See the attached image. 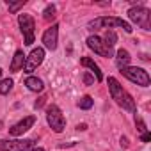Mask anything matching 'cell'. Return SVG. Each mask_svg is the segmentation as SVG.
Segmentation results:
<instances>
[{"mask_svg":"<svg viewBox=\"0 0 151 151\" xmlns=\"http://www.w3.org/2000/svg\"><path fill=\"white\" fill-rule=\"evenodd\" d=\"M82 78H84V84H86V86L94 84V77H93V75H91L89 71H86V73H84V77H82Z\"/></svg>","mask_w":151,"mask_h":151,"instance_id":"obj_21","label":"cell"},{"mask_svg":"<svg viewBox=\"0 0 151 151\" xmlns=\"http://www.w3.org/2000/svg\"><path fill=\"white\" fill-rule=\"evenodd\" d=\"M135 123H137V128L140 130V132H146L147 128H146V124H144V121L140 119V117H135Z\"/></svg>","mask_w":151,"mask_h":151,"instance_id":"obj_22","label":"cell"},{"mask_svg":"<svg viewBox=\"0 0 151 151\" xmlns=\"http://www.w3.org/2000/svg\"><path fill=\"white\" fill-rule=\"evenodd\" d=\"M25 86H27L30 91H34V93H41V91L45 89L43 80H41V78H37V77H29V78L25 80Z\"/></svg>","mask_w":151,"mask_h":151,"instance_id":"obj_15","label":"cell"},{"mask_svg":"<svg viewBox=\"0 0 151 151\" xmlns=\"http://www.w3.org/2000/svg\"><path fill=\"white\" fill-rule=\"evenodd\" d=\"M43 60H45V48L37 46V48H34V50L29 53V57H25L23 71H25V73H32L37 66H41Z\"/></svg>","mask_w":151,"mask_h":151,"instance_id":"obj_7","label":"cell"},{"mask_svg":"<svg viewBox=\"0 0 151 151\" xmlns=\"http://www.w3.org/2000/svg\"><path fill=\"white\" fill-rule=\"evenodd\" d=\"M23 64H25V53H23V50H16V53H14V57L11 60L9 69L13 73H18L20 69H23Z\"/></svg>","mask_w":151,"mask_h":151,"instance_id":"obj_13","label":"cell"},{"mask_svg":"<svg viewBox=\"0 0 151 151\" xmlns=\"http://www.w3.org/2000/svg\"><path fill=\"white\" fill-rule=\"evenodd\" d=\"M53 16H55V6L50 4V6H46V9L43 11V18H45V20H52Z\"/></svg>","mask_w":151,"mask_h":151,"instance_id":"obj_19","label":"cell"},{"mask_svg":"<svg viewBox=\"0 0 151 151\" xmlns=\"http://www.w3.org/2000/svg\"><path fill=\"white\" fill-rule=\"evenodd\" d=\"M13 80L11 78H4L2 82H0V94H7L11 89H13Z\"/></svg>","mask_w":151,"mask_h":151,"instance_id":"obj_17","label":"cell"},{"mask_svg":"<svg viewBox=\"0 0 151 151\" xmlns=\"http://www.w3.org/2000/svg\"><path fill=\"white\" fill-rule=\"evenodd\" d=\"M0 77H2V68H0Z\"/></svg>","mask_w":151,"mask_h":151,"instance_id":"obj_26","label":"cell"},{"mask_svg":"<svg viewBox=\"0 0 151 151\" xmlns=\"http://www.w3.org/2000/svg\"><path fill=\"white\" fill-rule=\"evenodd\" d=\"M32 151H45L43 147H37V149H32Z\"/></svg>","mask_w":151,"mask_h":151,"instance_id":"obj_25","label":"cell"},{"mask_svg":"<svg viewBox=\"0 0 151 151\" xmlns=\"http://www.w3.org/2000/svg\"><path fill=\"white\" fill-rule=\"evenodd\" d=\"M93 105H94V100H93L91 96H84V98L78 101V107H80V109H84V110H89Z\"/></svg>","mask_w":151,"mask_h":151,"instance_id":"obj_18","label":"cell"},{"mask_svg":"<svg viewBox=\"0 0 151 151\" xmlns=\"http://www.w3.org/2000/svg\"><path fill=\"white\" fill-rule=\"evenodd\" d=\"M80 64L91 69V73L94 75L96 82H101V80H103V75H101V69H100V66H98V64H96V62H94L91 57H82V59H80Z\"/></svg>","mask_w":151,"mask_h":151,"instance_id":"obj_12","label":"cell"},{"mask_svg":"<svg viewBox=\"0 0 151 151\" xmlns=\"http://www.w3.org/2000/svg\"><path fill=\"white\" fill-rule=\"evenodd\" d=\"M121 73H123V77H126L130 82H133V84H137V86H140V87H149V86H151L149 75H147V71L142 69V68L126 66V68L121 69Z\"/></svg>","mask_w":151,"mask_h":151,"instance_id":"obj_3","label":"cell"},{"mask_svg":"<svg viewBox=\"0 0 151 151\" xmlns=\"http://www.w3.org/2000/svg\"><path fill=\"white\" fill-rule=\"evenodd\" d=\"M34 123H36V117L34 116H27V117H23L20 123H16V124H13L11 128H9V133L13 135V137H18V135H23L25 132H29L32 126H34Z\"/></svg>","mask_w":151,"mask_h":151,"instance_id":"obj_11","label":"cell"},{"mask_svg":"<svg viewBox=\"0 0 151 151\" xmlns=\"http://www.w3.org/2000/svg\"><path fill=\"white\" fill-rule=\"evenodd\" d=\"M114 27L124 29V32H128V34L133 30L128 22H124V20H121L117 16H101V18H96V20H93V22L87 23V29L91 32H96L100 29H114Z\"/></svg>","mask_w":151,"mask_h":151,"instance_id":"obj_2","label":"cell"},{"mask_svg":"<svg viewBox=\"0 0 151 151\" xmlns=\"http://www.w3.org/2000/svg\"><path fill=\"white\" fill-rule=\"evenodd\" d=\"M130 60H132V57H130V52L128 50H124V48L117 50V53H116V64H117L119 69L130 66Z\"/></svg>","mask_w":151,"mask_h":151,"instance_id":"obj_14","label":"cell"},{"mask_svg":"<svg viewBox=\"0 0 151 151\" xmlns=\"http://www.w3.org/2000/svg\"><path fill=\"white\" fill-rule=\"evenodd\" d=\"M87 46H89L91 50H94V53H98V55H101V57H114L112 48H107L105 43H103V39L98 37V36H89V37H87Z\"/></svg>","mask_w":151,"mask_h":151,"instance_id":"obj_9","label":"cell"},{"mask_svg":"<svg viewBox=\"0 0 151 151\" xmlns=\"http://www.w3.org/2000/svg\"><path fill=\"white\" fill-rule=\"evenodd\" d=\"M57 39H59V25L53 23V25L48 27V29L45 30V34H43V45H45V48L50 50V52H53V50L57 48Z\"/></svg>","mask_w":151,"mask_h":151,"instance_id":"obj_10","label":"cell"},{"mask_svg":"<svg viewBox=\"0 0 151 151\" xmlns=\"http://www.w3.org/2000/svg\"><path fill=\"white\" fill-rule=\"evenodd\" d=\"M43 103H45V98H41V100H39V101H36V109H39V107H41V105H43Z\"/></svg>","mask_w":151,"mask_h":151,"instance_id":"obj_24","label":"cell"},{"mask_svg":"<svg viewBox=\"0 0 151 151\" xmlns=\"http://www.w3.org/2000/svg\"><path fill=\"white\" fill-rule=\"evenodd\" d=\"M25 6V0H20V2H14V4H9V11L11 13H18V9H22Z\"/></svg>","mask_w":151,"mask_h":151,"instance_id":"obj_20","label":"cell"},{"mask_svg":"<svg viewBox=\"0 0 151 151\" xmlns=\"http://www.w3.org/2000/svg\"><path fill=\"white\" fill-rule=\"evenodd\" d=\"M18 23H20V30L25 37V45L30 46L34 43V29H36V22L30 14H20L18 16Z\"/></svg>","mask_w":151,"mask_h":151,"instance_id":"obj_6","label":"cell"},{"mask_svg":"<svg viewBox=\"0 0 151 151\" xmlns=\"http://www.w3.org/2000/svg\"><path fill=\"white\" fill-rule=\"evenodd\" d=\"M128 18L137 23L140 29L144 30H151V11L146 9L144 6H137V7H132L128 11Z\"/></svg>","mask_w":151,"mask_h":151,"instance_id":"obj_4","label":"cell"},{"mask_svg":"<svg viewBox=\"0 0 151 151\" xmlns=\"http://www.w3.org/2000/svg\"><path fill=\"white\" fill-rule=\"evenodd\" d=\"M103 43H105V46H107V48H112V46L117 43V34H116V30H114V29H109V30L105 32Z\"/></svg>","mask_w":151,"mask_h":151,"instance_id":"obj_16","label":"cell"},{"mask_svg":"<svg viewBox=\"0 0 151 151\" xmlns=\"http://www.w3.org/2000/svg\"><path fill=\"white\" fill-rule=\"evenodd\" d=\"M34 140H20V139H14V140H7V139H2L0 140V151H29L32 147Z\"/></svg>","mask_w":151,"mask_h":151,"instance_id":"obj_8","label":"cell"},{"mask_svg":"<svg viewBox=\"0 0 151 151\" xmlns=\"http://www.w3.org/2000/svg\"><path fill=\"white\" fill-rule=\"evenodd\" d=\"M46 121H48V124L52 126V130L55 133H60L66 126V119H64V116H62V112L57 105H50L46 109Z\"/></svg>","mask_w":151,"mask_h":151,"instance_id":"obj_5","label":"cell"},{"mask_svg":"<svg viewBox=\"0 0 151 151\" xmlns=\"http://www.w3.org/2000/svg\"><path fill=\"white\" fill-rule=\"evenodd\" d=\"M149 139H151V135H149L147 132H144V133H142V137H140V140H142V142H147Z\"/></svg>","mask_w":151,"mask_h":151,"instance_id":"obj_23","label":"cell"},{"mask_svg":"<svg viewBox=\"0 0 151 151\" xmlns=\"http://www.w3.org/2000/svg\"><path fill=\"white\" fill-rule=\"evenodd\" d=\"M107 84H109V91H110L112 100H116V103H117L119 107H123L124 110H130V112H135V110H137L135 100L123 89V86H121L114 77H109Z\"/></svg>","mask_w":151,"mask_h":151,"instance_id":"obj_1","label":"cell"}]
</instances>
